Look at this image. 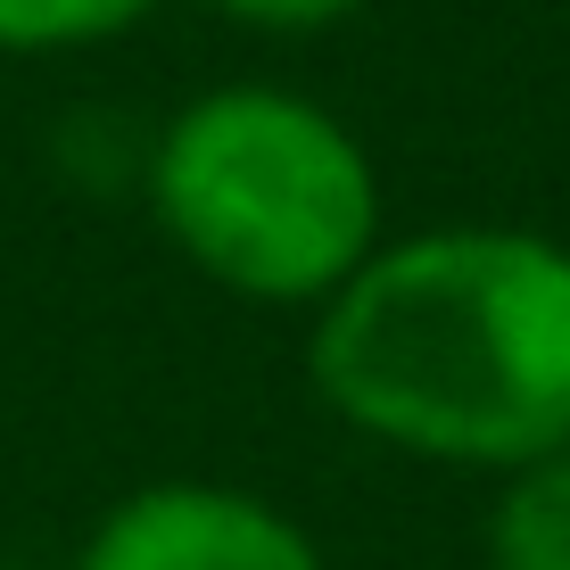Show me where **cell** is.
Here are the masks:
<instances>
[{
    "label": "cell",
    "instance_id": "cell-1",
    "mask_svg": "<svg viewBox=\"0 0 570 570\" xmlns=\"http://www.w3.org/2000/svg\"><path fill=\"white\" fill-rule=\"evenodd\" d=\"M306 381L414 463L521 471L570 446V248L521 224L381 240L314 306Z\"/></svg>",
    "mask_w": 570,
    "mask_h": 570
},
{
    "label": "cell",
    "instance_id": "cell-2",
    "mask_svg": "<svg viewBox=\"0 0 570 570\" xmlns=\"http://www.w3.org/2000/svg\"><path fill=\"white\" fill-rule=\"evenodd\" d=\"M149 215L199 282L248 306H323L381 248V166L306 91L224 83L149 141Z\"/></svg>",
    "mask_w": 570,
    "mask_h": 570
},
{
    "label": "cell",
    "instance_id": "cell-3",
    "mask_svg": "<svg viewBox=\"0 0 570 570\" xmlns=\"http://www.w3.org/2000/svg\"><path fill=\"white\" fill-rule=\"evenodd\" d=\"M75 570H331L314 529L232 480H149L75 546Z\"/></svg>",
    "mask_w": 570,
    "mask_h": 570
},
{
    "label": "cell",
    "instance_id": "cell-4",
    "mask_svg": "<svg viewBox=\"0 0 570 570\" xmlns=\"http://www.w3.org/2000/svg\"><path fill=\"white\" fill-rule=\"evenodd\" d=\"M480 554H488V570H570V446L546 463L504 471Z\"/></svg>",
    "mask_w": 570,
    "mask_h": 570
},
{
    "label": "cell",
    "instance_id": "cell-5",
    "mask_svg": "<svg viewBox=\"0 0 570 570\" xmlns=\"http://www.w3.org/2000/svg\"><path fill=\"white\" fill-rule=\"evenodd\" d=\"M166 0H0V58H50L132 33Z\"/></svg>",
    "mask_w": 570,
    "mask_h": 570
},
{
    "label": "cell",
    "instance_id": "cell-6",
    "mask_svg": "<svg viewBox=\"0 0 570 570\" xmlns=\"http://www.w3.org/2000/svg\"><path fill=\"white\" fill-rule=\"evenodd\" d=\"M207 9L248 26V33H331L347 17H364L372 0H207Z\"/></svg>",
    "mask_w": 570,
    "mask_h": 570
}]
</instances>
